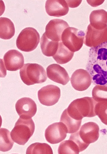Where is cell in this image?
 <instances>
[{
	"label": "cell",
	"instance_id": "6da1fadb",
	"mask_svg": "<svg viewBox=\"0 0 107 154\" xmlns=\"http://www.w3.org/2000/svg\"><path fill=\"white\" fill-rule=\"evenodd\" d=\"M86 68L93 84L107 86V42L90 49Z\"/></svg>",
	"mask_w": 107,
	"mask_h": 154
},
{
	"label": "cell",
	"instance_id": "7a4b0ae2",
	"mask_svg": "<svg viewBox=\"0 0 107 154\" xmlns=\"http://www.w3.org/2000/svg\"><path fill=\"white\" fill-rule=\"evenodd\" d=\"M96 103L92 97H84L74 100L65 110L70 117L82 121L84 117H91L96 115L95 108Z\"/></svg>",
	"mask_w": 107,
	"mask_h": 154
},
{
	"label": "cell",
	"instance_id": "3957f363",
	"mask_svg": "<svg viewBox=\"0 0 107 154\" xmlns=\"http://www.w3.org/2000/svg\"><path fill=\"white\" fill-rule=\"evenodd\" d=\"M35 128L34 123L32 118L20 117L11 132V137L17 144L24 145L33 135Z\"/></svg>",
	"mask_w": 107,
	"mask_h": 154
},
{
	"label": "cell",
	"instance_id": "277c9868",
	"mask_svg": "<svg viewBox=\"0 0 107 154\" xmlns=\"http://www.w3.org/2000/svg\"><path fill=\"white\" fill-rule=\"evenodd\" d=\"M19 73L22 81L28 86L43 83L47 78L43 67L36 63L25 64L20 69Z\"/></svg>",
	"mask_w": 107,
	"mask_h": 154
},
{
	"label": "cell",
	"instance_id": "5b68a950",
	"mask_svg": "<svg viewBox=\"0 0 107 154\" xmlns=\"http://www.w3.org/2000/svg\"><path fill=\"white\" fill-rule=\"evenodd\" d=\"M40 40V35L36 30L32 27H27L19 34L16 41V46L21 51L29 52L36 48Z\"/></svg>",
	"mask_w": 107,
	"mask_h": 154
},
{
	"label": "cell",
	"instance_id": "8992f818",
	"mask_svg": "<svg viewBox=\"0 0 107 154\" xmlns=\"http://www.w3.org/2000/svg\"><path fill=\"white\" fill-rule=\"evenodd\" d=\"M85 35L82 30L69 27L62 33V41L71 51L74 52L79 50L82 46Z\"/></svg>",
	"mask_w": 107,
	"mask_h": 154
},
{
	"label": "cell",
	"instance_id": "52a82bcc",
	"mask_svg": "<svg viewBox=\"0 0 107 154\" xmlns=\"http://www.w3.org/2000/svg\"><path fill=\"white\" fill-rule=\"evenodd\" d=\"M38 97L42 104L50 106L56 103L60 98V88L53 85H48L41 88L38 91Z\"/></svg>",
	"mask_w": 107,
	"mask_h": 154
},
{
	"label": "cell",
	"instance_id": "ba28073f",
	"mask_svg": "<svg viewBox=\"0 0 107 154\" xmlns=\"http://www.w3.org/2000/svg\"><path fill=\"white\" fill-rule=\"evenodd\" d=\"M68 130L62 122H56L49 125L45 132V137L47 141L52 144H58L66 137Z\"/></svg>",
	"mask_w": 107,
	"mask_h": 154
},
{
	"label": "cell",
	"instance_id": "9c48e42d",
	"mask_svg": "<svg viewBox=\"0 0 107 154\" xmlns=\"http://www.w3.org/2000/svg\"><path fill=\"white\" fill-rule=\"evenodd\" d=\"M84 43L90 47H97L107 42V27L102 30L96 29L89 24L86 32Z\"/></svg>",
	"mask_w": 107,
	"mask_h": 154
},
{
	"label": "cell",
	"instance_id": "30bf717a",
	"mask_svg": "<svg viewBox=\"0 0 107 154\" xmlns=\"http://www.w3.org/2000/svg\"><path fill=\"white\" fill-rule=\"evenodd\" d=\"M69 27L67 22L60 19L51 20L47 25L45 32L47 37L54 41H62L61 37L64 30Z\"/></svg>",
	"mask_w": 107,
	"mask_h": 154
},
{
	"label": "cell",
	"instance_id": "8fae6325",
	"mask_svg": "<svg viewBox=\"0 0 107 154\" xmlns=\"http://www.w3.org/2000/svg\"><path fill=\"white\" fill-rule=\"evenodd\" d=\"M99 127L98 125L93 122L85 123L77 132L78 136L84 144L89 145L96 142L99 136Z\"/></svg>",
	"mask_w": 107,
	"mask_h": 154
},
{
	"label": "cell",
	"instance_id": "7c38bea8",
	"mask_svg": "<svg viewBox=\"0 0 107 154\" xmlns=\"http://www.w3.org/2000/svg\"><path fill=\"white\" fill-rule=\"evenodd\" d=\"M72 87L76 90L83 91L86 90L92 82L91 77L87 70L79 69L72 74L70 78Z\"/></svg>",
	"mask_w": 107,
	"mask_h": 154
},
{
	"label": "cell",
	"instance_id": "4fadbf2b",
	"mask_svg": "<svg viewBox=\"0 0 107 154\" xmlns=\"http://www.w3.org/2000/svg\"><path fill=\"white\" fill-rule=\"evenodd\" d=\"M15 108L20 117L23 119L31 118L37 111V106L34 101L27 97L19 99L16 103Z\"/></svg>",
	"mask_w": 107,
	"mask_h": 154
},
{
	"label": "cell",
	"instance_id": "5bb4252c",
	"mask_svg": "<svg viewBox=\"0 0 107 154\" xmlns=\"http://www.w3.org/2000/svg\"><path fill=\"white\" fill-rule=\"evenodd\" d=\"M3 60L5 68L9 71H16L21 68L24 63L22 54L14 49L7 52L3 56Z\"/></svg>",
	"mask_w": 107,
	"mask_h": 154
},
{
	"label": "cell",
	"instance_id": "9a60e30c",
	"mask_svg": "<svg viewBox=\"0 0 107 154\" xmlns=\"http://www.w3.org/2000/svg\"><path fill=\"white\" fill-rule=\"evenodd\" d=\"M46 71L47 77L55 82L64 85L69 81V75L66 70L58 64L50 65L47 68Z\"/></svg>",
	"mask_w": 107,
	"mask_h": 154
},
{
	"label": "cell",
	"instance_id": "2e32d148",
	"mask_svg": "<svg viewBox=\"0 0 107 154\" xmlns=\"http://www.w3.org/2000/svg\"><path fill=\"white\" fill-rule=\"evenodd\" d=\"M45 9L49 15L57 17L67 15L69 11L68 4L65 0H47Z\"/></svg>",
	"mask_w": 107,
	"mask_h": 154
},
{
	"label": "cell",
	"instance_id": "e0dca14e",
	"mask_svg": "<svg viewBox=\"0 0 107 154\" xmlns=\"http://www.w3.org/2000/svg\"><path fill=\"white\" fill-rule=\"evenodd\" d=\"M90 24L95 28L102 30L107 27V12L103 9L92 11L89 16Z\"/></svg>",
	"mask_w": 107,
	"mask_h": 154
},
{
	"label": "cell",
	"instance_id": "ac0fdd59",
	"mask_svg": "<svg viewBox=\"0 0 107 154\" xmlns=\"http://www.w3.org/2000/svg\"><path fill=\"white\" fill-rule=\"evenodd\" d=\"M59 42L52 41L48 38L45 33L41 37L40 44L42 52L47 57L53 56L56 53Z\"/></svg>",
	"mask_w": 107,
	"mask_h": 154
},
{
	"label": "cell",
	"instance_id": "d6986e66",
	"mask_svg": "<svg viewBox=\"0 0 107 154\" xmlns=\"http://www.w3.org/2000/svg\"><path fill=\"white\" fill-rule=\"evenodd\" d=\"M74 54V52L71 51L61 41L59 42L58 50L53 57L58 63L61 64H64L68 63L71 59Z\"/></svg>",
	"mask_w": 107,
	"mask_h": 154
},
{
	"label": "cell",
	"instance_id": "ffe728a7",
	"mask_svg": "<svg viewBox=\"0 0 107 154\" xmlns=\"http://www.w3.org/2000/svg\"><path fill=\"white\" fill-rule=\"evenodd\" d=\"M0 38L9 39L14 35L15 29L12 21L8 18L1 17L0 18Z\"/></svg>",
	"mask_w": 107,
	"mask_h": 154
},
{
	"label": "cell",
	"instance_id": "44dd1931",
	"mask_svg": "<svg viewBox=\"0 0 107 154\" xmlns=\"http://www.w3.org/2000/svg\"><path fill=\"white\" fill-rule=\"evenodd\" d=\"M60 122L63 123L68 130V133H74L79 129L82 121L76 120L69 116L65 110L61 116Z\"/></svg>",
	"mask_w": 107,
	"mask_h": 154
},
{
	"label": "cell",
	"instance_id": "7402d4cb",
	"mask_svg": "<svg viewBox=\"0 0 107 154\" xmlns=\"http://www.w3.org/2000/svg\"><path fill=\"white\" fill-rule=\"evenodd\" d=\"M80 148L75 142L72 139L65 140L60 144L58 150L59 154H79Z\"/></svg>",
	"mask_w": 107,
	"mask_h": 154
},
{
	"label": "cell",
	"instance_id": "603a6c76",
	"mask_svg": "<svg viewBox=\"0 0 107 154\" xmlns=\"http://www.w3.org/2000/svg\"><path fill=\"white\" fill-rule=\"evenodd\" d=\"M0 134V151L6 152L10 150L12 147L14 142L10 137V132L7 129L1 128Z\"/></svg>",
	"mask_w": 107,
	"mask_h": 154
},
{
	"label": "cell",
	"instance_id": "cb8c5ba5",
	"mask_svg": "<svg viewBox=\"0 0 107 154\" xmlns=\"http://www.w3.org/2000/svg\"><path fill=\"white\" fill-rule=\"evenodd\" d=\"M26 154H53L51 147L47 144L36 142L27 148Z\"/></svg>",
	"mask_w": 107,
	"mask_h": 154
},
{
	"label": "cell",
	"instance_id": "d4e9b609",
	"mask_svg": "<svg viewBox=\"0 0 107 154\" xmlns=\"http://www.w3.org/2000/svg\"><path fill=\"white\" fill-rule=\"evenodd\" d=\"M92 93L93 98L96 102L107 101V86L96 85L93 89Z\"/></svg>",
	"mask_w": 107,
	"mask_h": 154
},
{
	"label": "cell",
	"instance_id": "484cf974",
	"mask_svg": "<svg viewBox=\"0 0 107 154\" xmlns=\"http://www.w3.org/2000/svg\"><path fill=\"white\" fill-rule=\"evenodd\" d=\"M95 112L101 121L107 125V101L97 102L95 108Z\"/></svg>",
	"mask_w": 107,
	"mask_h": 154
},
{
	"label": "cell",
	"instance_id": "4316f807",
	"mask_svg": "<svg viewBox=\"0 0 107 154\" xmlns=\"http://www.w3.org/2000/svg\"><path fill=\"white\" fill-rule=\"evenodd\" d=\"M68 6L71 8H74L78 7L81 3L82 0H66Z\"/></svg>",
	"mask_w": 107,
	"mask_h": 154
},
{
	"label": "cell",
	"instance_id": "83f0119b",
	"mask_svg": "<svg viewBox=\"0 0 107 154\" xmlns=\"http://www.w3.org/2000/svg\"><path fill=\"white\" fill-rule=\"evenodd\" d=\"M87 1L91 6L93 7H95L102 4L104 2V0H95V2L94 3L92 2L90 0H87Z\"/></svg>",
	"mask_w": 107,
	"mask_h": 154
}]
</instances>
